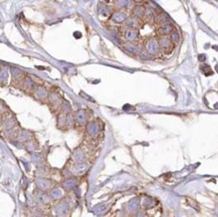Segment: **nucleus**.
I'll list each match as a JSON object with an SVG mask.
<instances>
[{"mask_svg": "<svg viewBox=\"0 0 218 217\" xmlns=\"http://www.w3.org/2000/svg\"><path fill=\"white\" fill-rule=\"evenodd\" d=\"M35 184L38 189L41 190V191L48 190L52 187V181L47 178H44V177H39V178L36 179Z\"/></svg>", "mask_w": 218, "mask_h": 217, "instance_id": "1", "label": "nucleus"}, {"mask_svg": "<svg viewBox=\"0 0 218 217\" xmlns=\"http://www.w3.org/2000/svg\"><path fill=\"white\" fill-rule=\"evenodd\" d=\"M77 185V181H75V179H67V180H65L64 183H62V187L64 188V189H71V188H73L75 186Z\"/></svg>", "mask_w": 218, "mask_h": 217, "instance_id": "5", "label": "nucleus"}, {"mask_svg": "<svg viewBox=\"0 0 218 217\" xmlns=\"http://www.w3.org/2000/svg\"><path fill=\"white\" fill-rule=\"evenodd\" d=\"M62 192L60 188H52L51 193H49V197H51V199H54V200L62 198Z\"/></svg>", "mask_w": 218, "mask_h": 217, "instance_id": "4", "label": "nucleus"}, {"mask_svg": "<svg viewBox=\"0 0 218 217\" xmlns=\"http://www.w3.org/2000/svg\"><path fill=\"white\" fill-rule=\"evenodd\" d=\"M35 198H36V201L41 203V204H48V203L51 202V197H49V195H47L46 193L41 191V190L39 192H37V194L35 195Z\"/></svg>", "mask_w": 218, "mask_h": 217, "instance_id": "2", "label": "nucleus"}, {"mask_svg": "<svg viewBox=\"0 0 218 217\" xmlns=\"http://www.w3.org/2000/svg\"><path fill=\"white\" fill-rule=\"evenodd\" d=\"M86 169H87V166L84 165V164H82V165L78 164V165H75V167L73 168V171H75L77 174H82V173L86 171Z\"/></svg>", "mask_w": 218, "mask_h": 217, "instance_id": "6", "label": "nucleus"}, {"mask_svg": "<svg viewBox=\"0 0 218 217\" xmlns=\"http://www.w3.org/2000/svg\"><path fill=\"white\" fill-rule=\"evenodd\" d=\"M67 210H69V205L66 203H60L55 206V211L60 216H64L67 213Z\"/></svg>", "mask_w": 218, "mask_h": 217, "instance_id": "3", "label": "nucleus"}]
</instances>
